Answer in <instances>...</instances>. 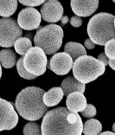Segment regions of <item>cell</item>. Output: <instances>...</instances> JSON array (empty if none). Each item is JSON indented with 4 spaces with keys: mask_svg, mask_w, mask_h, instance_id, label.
I'll return each mask as SVG.
<instances>
[{
    "mask_svg": "<svg viewBox=\"0 0 115 135\" xmlns=\"http://www.w3.org/2000/svg\"><path fill=\"white\" fill-rule=\"evenodd\" d=\"M82 132L81 116L62 107L48 111L41 125V135H81Z\"/></svg>",
    "mask_w": 115,
    "mask_h": 135,
    "instance_id": "cell-1",
    "label": "cell"
},
{
    "mask_svg": "<svg viewBox=\"0 0 115 135\" xmlns=\"http://www.w3.org/2000/svg\"><path fill=\"white\" fill-rule=\"evenodd\" d=\"M44 90L37 87H27L17 94L15 107L21 117L29 121L41 119L47 112L42 98Z\"/></svg>",
    "mask_w": 115,
    "mask_h": 135,
    "instance_id": "cell-2",
    "label": "cell"
},
{
    "mask_svg": "<svg viewBox=\"0 0 115 135\" xmlns=\"http://www.w3.org/2000/svg\"><path fill=\"white\" fill-rule=\"evenodd\" d=\"M113 15L101 12L94 15L87 24V34L89 39L94 44L106 45L108 41L115 39Z\"/></svg>",
    "mask_w": 115,
    "mask_h": 135,
    "instance_id": "cell-3",
    "label": "cell"
},
{
    "mask_svg": "<svg viewBox=\"0 0 115 135\" xmlns=\"http://www.w3.org/2000/svg\"><path fill=\"white\" fill-rule=\"evenodd\" d=\"M72 70L77 81L87 84L102 75L105 73L106 66L94 57L84 56L74 62Z\"/></svg>",
    "mask_w": 115,
    "mask_h": 135,
    "instance_id": "cell-4",
    "label": "cell"
},
{
    "mask_svg": "<svg viewBox=\"0 0 115 135\" xmlns=\"http://www.w3.org/2000/svg\"><path fill=\"white\" fill-rule=\"evenodd\" d=\"M63 30L57 24H48L39 29L34 37L36 47L42 49L46 55H52L62 47Z\"/></svg>",
    "mask_w": 115,
    "mask_h": 135,
    "instance_id": "cell-5",
    "label": "cell"
},
{
    "mask_svg": "<svg viewBox=\"0 0 115 135\" xmlns=\"http://www.w3.org/2000/svg\"><path fill=\"white\" fill-rule=\"evenodd\" d=\"M48 59L42 49L32 47L23 56V66L29 74L40 76L46 71Z\"/></svg>",
    "mask_w": 115,
    "mask_h": 135,
    "instance_id": "cell-6",
    "label": "cell"
},
{
    "mask_svg": "<svg viewBox=\"0 0 115 135\" xmlns=\"http://www.w3.org/2000/svg\"><path fill=\"white\" fill-rule=\"evenodd\" d=\"M23 30L17 22L11 18L0 19V46L10 48L15 44L17 39L22 37Z\"/></svg>",
    "mask_w": 115,
    "mask_h": 135,
    "instance_id": "cell-7",
    "label": "cell"
},
{
    "mask_svg": "<svg viewBox=\"0 0 115 135\" xmlns=\"http://www.w3.org/2000/svg\"><path fill=\"white\" fill-rule=\"evenodd\" d=\"M18 123V115L13 103L0 98V132L11 130Z\"/></svg>",
    "mask_w": 115,
    "mask_h": 135,
    "instance_id": "cell-8",
    "label": "cell"
},
{
    "mask_svg": "<svg viewBox=\"0 0 115 135\" xmlns=\"http://www.w3.org/2000/svg\"><path fill=\"white\" fill-rule=\"evenodd\" d=\"M42 16L36 9L27 7L19 12L17 17V24L22 30H33L38 29L41 24Z\"/></svg>",
    "mask_w": 115,
    "mask_h": 135,
    "instance_id": "cell-9",
    "label": "cell"
},
{
    "mask_svg": "<svg viewBox=\"0 0 115 135\" xmlns=\"http://www.w3.org/2000/svg\"><path fill=\"white\" fill-rule=\"evenodd\" d=\"M74 61L65 52L54 54L48 63V68L58 75H65L72 69Z\"/></svg>",
    "mask_w": 115,
    "mask_h": 135,
    "instance_id": "cell-10",
    "label": "cell"
},
{
    "mask_svg": "<svg viewBox=\"0 0 115 135\" xmlns=\"http://www.w3.org/2000/svg\"><path fill=\"white\" fill-rule=\"evenodd\" d=\"M63 7L59 1L45 2L41 8V16L45 22L56 23L63 17Z\"/></svg>",
    "mask_w": 115,
    "mask_h": 135,
    "instance_id": "cell-11",
    "label": "cell"
},
{
    "mask_svg": "<svg viewBox=\"0 0 115 135\" xmlns=\"http://www.w3.org/2000/svg\"><path fill=\"white\" fill-rule=\"evenodd\" d=\"M70 4L73 12L77 17H86L94 13V11L98 9L99 1H97V0H93V1L72 0Z\"/></svg>",
    "mask_w": 115,
    "mask_h": 135,
    "instance_id": "cell-12",
    "label": "cell"
},
{
    "mask_svg": "<svg viewBox=\"0 0 115 135\" xmlns=\"http://www.w3.org/2000/svg\"><path fill=\"white\" fill-rule=\"evenodd\" d=\"M67 109L69 112L76 113L79 112L82 113L87 107V99L84 96V94L81 92H74L70 94L67 97L66 100Z\"/></svg>",
    "mask_w": 115,
    "mask_h": 135,
    "instance_id": "cell-13",
    "label": "cell"
},
{
    "mask_svg": "<svg viewBox=\"0 0 115 135\" xmlns=\"http://www.w3.org/2000/svg\"><path fill=\"white\" fill-rule=\"evenodd\" d=\"M61 88H62L64 95L68 97L69 94L74 92H81V93H84L85 89H86V86L85 84L81 83L79 81L74 77H68L64 79L62 82Z\"/></svg>",
    "mask_w": 115,
    "mask_h": 135,
    "instance_id": "cell-14",
    "label": "cell"
},
{
    "mask_svg": "<svg viewBox=\"0 0 115 135\" xmlns=\"http://www.w3.org/2000/svg\"><path fill=\"white\" fill-rule=\"evenodd\" d=\"M63 96H64V93H63L62 88L61 87H56L44 93L42 100L45 106L51 107L58 105L62 100Z\"/></svg>",
    "mask_w": 115,
    "mask_h": 135,
    "instance_id": "cell-15",
    "label": "cell"
},
{
    "mask_svg": "<svg viewBox=\"0 0 115 135\" xmlns=\"http://www.w3.org/2000/svg\"><path fill=\"white\" fill-rule=\"evenodd\" d=\"M64 52L71 56L74 62H75L78 58L87 56V51L84 46L79 42H68L64 47Z\"/></svg>",
    "mask_w": 115,
    "mask_h": 135,
    "instance_id": "cell-16",
    "label": "cell"
},
{
    "mask_svg": "<svg viewBox=\"0 0 115 135\" xmlns=\"http://www.w3.org/2000/svg\"><path fill=\"white\" fill-rule=\"evenodd\" d=\"M17 56L11 50H2L0 51V64L5 69H11L15 66Z\"/></svg>",
    "mask_w": 115,
    "mask_h": 135,
    "instance_id": "cell-17",
    "label": "cell"
},
{
    "mask_svg": "<svg viewBox=\"0 0 115 135\" xmlns=\"http://www.w3.org/2000/svg\"><path fill=\"white\" fill-rule=\"evenodd\" d=\"M101 130V123L95 119H90L83 125V133L85 135H99Z\"/></svg>",
    "mask_w": 115,
    "mask_h": 135,
    "instance_id": "cell-18",
    "label": "cell"
},
{
    "mask_svg": "<svg viewBox=\"0 0 115 135\" xmlns=\"http://www.w3.org/2000/svg\"><path fill=\"white\" fill-rule=\"evenodd\" d=\"M17 1L10 0V1H0V16L7 18L12 16L17 11Z\"/></svg>",
    "mask_w": 115,
    "mask_h": 135,
    "instance_id": "cell-19",
    "label": "cell"
},
{
    "mask_svg": "<svg viewBox=\"0 0 115 135\" xmlns=\"http://www.w3.org/2000/svg\"><path fill=\"white\" fill-rule=\"evenodd\" d=\"M14 48L17 54L21 55V56H25L27 52L32 48V42L27 36H25V37H20L15 42Z\"/></svg>",
    "mask_w": 115,
    "mask_h": 135,
    "instance_id": "cell-20",
    "label": "cell"
},
{
    "mask_svg": "<svg viewBox=\"0 0 115 135\" xmlns=\"http://www.w3.org/2000/svg\"><path fill=\"white\" fill-rule=\"evenodd\" d=\"M17 69L18 74H19V75L21 76V77H23V79L33 80V79L36 78V75H31V74H29L25 69V68H24V66H23V57H20L19 60L17 61Z\"/></svg>",
    "mask_w": 115,
    "mask_h": 135,
    "instance_id": "cell-21",
    "label": "cell"
},
{
    "mask_svg": "<svg viewBox=\"0 0 115 135\" xmlns=\"http://www.w3.org/2000/svg\"><path fill=\"white\" fill-rule=\"evenodd\" d=\"M23 135H41L40 126L34 122H29L23 127Z\"/></svg>",
    "mask_w": 115,
    "mask_h": 135,
    "instance_id": "cell-22",
    "label": "cell"
},
{
    "mask_svg": "<svg viewBox=\"0 0 115 135\" xmlns=\"http://www.w3.org/2000/svg\"><path fill=\"white\" fill-rule=\"evenodd\" d=\"M105 54L109 60L115 61V39H112L105 45Z\"/></svg>",
    "mask_w": 115,
    "mask_h": 135,
    "instance_id": "cell-23",
    "label": "cell"
},
{
    "mask_svg": "<svg viewBox=\"0 0 115 135\" xmlns=\"http://www.w3.org/2000/svg\"><path fill=\"white\" fill-rule=\"evenodd\" d=\"M81 113H82V116L86 118H92L96 115L97 111L94 106L92 105V104H87L86 108H85V110Z\"/></svg>",
    "mask_w": 115,
    "mask_h": 135,
    "instance_id": "cell-24",
    "label": "cell"
},
{
    "mask_svg": "<svg viewBox=\"0 0 115 135\" xmlns=\"http://www.w3.org/2000/svg\"><path fill=\"white\" fill-rule=\"evenodd\" d=\"M19 2L20 4H22L23 5L29 6V7H33V8L35 6L41 5L45 3L44 0H20Z\"/></svg>",
    "mask_w": 115,
    "mask_h": 135,
    "instance_id": "cell-25",
    "label": "cell"
},
{
    "mask_svg": "<svg viewBox=\"0 0 115 135\" xmlns=\"http://www.w3.org/2000/svg\"><path fill=\"white\" fill-rule=\"evenodd\" d=\"M69 23H70V24L72 26L75 27V28H78V27H80L81 24H82V19H81L80 17L74 16L70 18Z\"/></svg>",
    "mask_w": 115,
    "mask_h": 135,
    "instance_id": "cell-26",
    "label": "cell"
},
{
    "mask_svg": "<svg viewBox=\"0 0 115 135\" xmlns=\"http://www.w3.org/2000/svg\"><path fill=\"white\" fill-rule=\"evenodd\" d=\"M98 60L99 61V62H101L105 66L108 65V63H109V59H108V57L106 56L105 53L99 54V56H98Z\"/></svg>",
    "mask_w": 115,
    "mask_h": 135,
    "instance_id": "cell-27",
    "label": "cell"
},
{
    "mask_svg": "<svg viewBox=\"0 0 115 135\" xmlns=\"http://www.w3.org/2000/svg\"><path fill=\"white\" fill-rule=\"evenodd\" d=\"M85 47H86V49H87V50H93V49L95 47V44L88 38L85 41Z\"/></svg>",
    "mask_w": 115,
    "mask_h": 135,
    "instance_id": "cell-28",
    "label": "cell"
},
{
    "mask_svg": "<svg viewBox=\"0 0 115 135\" xmlns=\"http://www.w3.org/2000/svg\"><path fill=\"white\" fill-rule=\"evenodd\" d=\"M108 65L111 67V69H113V70H115V61L109 60V63H108Z\"/></svg>",
    "mask_w": 115,
    "mask_h": 135,
    "instance_id": "cell-29",
    "label": "cell"
},
{
    "mask_svg": "<svg viewBox=\"0 0 115 135\" xmlns=\"http://www.w3.org/2000/svg\"><path fill=\"white\" fill-rule=\"evenodd\" d=\"M61 21H62V24H66L68 22V17H67V16H63L62 17V19H61Z\"/></svg>",
    "mask_w": 115,
    "mask_h": 135,
    "instance_id": "cell-30",
    "label": "cell"
},
{
    "mask_svg": "<svg viewBox=\"0 0 115 135\" xmlns=\"http://www.w3.org/2000/svg\"><path fill=\"white\" fill-rule=\"evenodd\" d=\"M99 135H115V133H113V132H110V131H106V132L101 133Z\"/></svg>",
    "mask_w": 115,
    "mask_h": 135,
    "instance_id": "cell-31",
    "label": "cell"
},
{
    "mask_svg": "<svg viewBox=\"0 0 115 135\" xmlns=\"http://www.w3.org/2000/svg\"><path fill=\"white\" fill-rule=\"evenodd\" d=\"M2 76V68H1V64H0V79H1Z\"/></svg>",
    "mask_w": 115,
    "mask_h": 135,
    "instance_id": "cell-32",
    "label": "cell"
},
{
    "mask_svg": "<svg viewBox=\"0 0 115 135\" xmlns=\"http://www.w3.org/2000/svg\"><path fill=\"white\" fill-rule=\"evenodd\" d=\"M113 131L114 132V133H115V122H114V124L113 125Z\"/></svg>",
    "mask_w": 115,
    "mask_h": 135,
    "instance_id": "cell-33",
    "label": "cell"
},
{
    "mask_svg": "<svg viewBox=\"0 0 115 135\" xmlns=\"http://www.w3.org/2000/svg\"><path fill=\"white\" fill-rule=\"evenodd\" d=\"M114 28H115V19H114Z\"/></svg>",
    "mask_w": 115,
    "mask_h": 135,
    "instance_id": "cell-34",
    "label": "cell"
},
{
    "mask_svg": "<svg viewBox=\"0 0 115 135\" xmlns=\"http://www.w3.org/2000/svg\"><path fill=\"white\" fill-rule=\"evenodd\" d=\"M113 2H114V3H115V0H113Z\"/></svg>",
    "mask_w": 115,
    "mask_h": 135,
    "instance_id": "cell-35",
    "label": "cell"
}]
</instances>
